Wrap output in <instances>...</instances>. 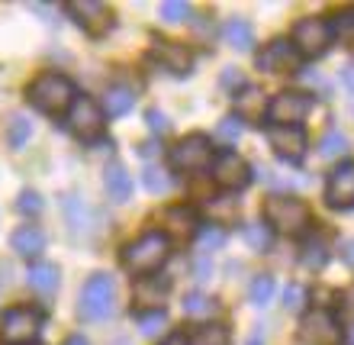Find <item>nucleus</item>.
<instances>
[{"label": "nucleus", "instance_id": "nucleus-5", "mask_svg": "<svg viewBox=\"0 0 354 345\" xmlns=\"http://www.w3.org/2000/svg\"><path fill=\"white\" fill-rule=\"evenodd\" d=\"M313 107H316V97H313V94L283 91V94H274V97H270L264 113H268L270 126H303V120L313 113Z\"/></svg>", "mask_w": 354, "mask_h": 345}, {"label": "nucleus", "instance_id": "nucleus-16", "mask_svg": "<svg viewBox=\"0 0 354 345\" xmlns=\"http://www.w3.org/2000/svg\"><path fill=\"white\" fill-rule=\"evenodd\" d=\"M151 58L158 62L171 75H190L194 71V55L184 42H171V39H155L151 42Z\"/></svg>", "mask_w": 354, "mask_h": 345}, {"label": "nucleus", "instance_id": "nucleus-20", "mask_svg": "<svg viewBox=\"0 0 354 345\" xmlns=\"http://www.w3.org/2000/svg\"><path fill=\"white\" fill-rule=\"evenodd\" d=\"M171 290V281L168 278H151V274H145V278L136 284V303L139 307H151V310H158V303L165 300V294Z\"/></svg>", "mask_w": 354, "mask_h": 345}, {"label": "nucleus", "instance_id": "nucleus-48", "mask_svg": "<svg viewBox=\"0 0 354 345\" xmlns=\"http://www.w3.org/2000/svg\"><path fill=\"white\" fill-rule=\"evenodd\" d=\"M161 345H190V342H187V336H180V333H174V336H168V339H165V342H161Z\"/></svg>", "mask_w": 354, "mask_h": 345}, {"label": "nucleus", "instance_id": "nucleus-9", "mask_svg": "<svg viewBox=\"0 0 354 345\" xmlns=\"http://www.w3.org/2000/svg\"><path fill=\"white\" fill-rule=\"evenodd\" d=\"M42 333V317L29 307H13L0 319V342L7 345H26Z\"/></svg>", "mask_w": 354, "mask_h": 345}, {"label": "nucleus", "instance_id": "nucleus-45", "mask_svg": "<svg viewBox=\"0 0 354 345\" xmlns=\"http://www.w3.org/2000/svg\"><path fill=\"white\" fill-rule=\"evenodd\" d=\"M342 85H345L348 91L354 94V62H351V65H345V68H342Z\"/></svg>", "mask_w": 354, "mask_h": 345}, {"label": "nucleus", "instance_id": "nucleus-32", "mask_svg": "<svg viewBox=\"0 0 354 345\" xmlns=\"http://www.w3.org/2000/svg\"><path fill=\"white\" fill-rule=\"evenodd\" d=\"M209 220L213 223H232L235 213H239V200L235 197H219V200H209Z\"/></svg>", "mask_w": 354, "mask_h": 345}, {"label": "nucleus", "instance_id": "nucleus-12", "mask_svg": "<svg viewBox=\"0 0 354 345\" xmlns=\"http://www.w3.org/2000/svg\"><path fill=\"white\" fill-rule=\"evenodd\" d=\"M68 13H71L77 26L93 39L106 36L113 29V23H116V19H113V10L106 7V3H100V0H71V3H68Z\"/></svg>", "mask_w": 354, "mask_h": 345}, {"label": "nucleus", "instance_id": "nucleus-47", "mask_svg": "<svg viewBox=\"0 0 354 345\" xmlns=\"http://www.w3.org/2000/svg\"><path fill=\"white\" fill-rule=\"evenodd\" d=\"M196 278H209V261L206 258L196 261Z\"/></svg>", "mask_w": 354, "mask_h": 345}, {"label": "nucleus", "instance_id": "nucleus-46", "mask_svg": "<svg viewBox=\"0 0 354 345\" xmlns=\"http://www.w3.org/2000/svg\"><path fill=\"white\" fill-rule=\"evenodd\" d=\"M342 258H345L348 265L354 268V239H348V242H345V249H342Z\"/></svg>", "mask_w": 354, "mask_h": 345}, {"label": "nucleus", "instance_id": "nucleus-6", "mask_svg": "<svg viewBox=\"0 0 354 345\" xmlns=\"http://www.w3.org/2000/svg\"><path fill=\"white\" fill-rule=\"evenodd\" d=\"M290 42L297 46V52L303 58H319V55H326V52H328V46L335 42V36H332L328 19L306 17V19H299L297 26H293V36H290Z\"/></svg>", "mask_w": 354, "mask_h": 345}, {"label": "nucleus", "instance_id": "nucleus-28", "mask_svg": "<svg viewBox=\"0 0 354 345\" xmlns=\"http://www.w3.org/2000/svg\"><path fill=\"white\" fill-rule=\"evenodd\" d=\"M132 103H136V94L129 87H110L106 97H103V113L106 116H122V113L132 110Z\"/></svg>", "mask_w": 354, "mask_h": 345}, {"label": "nucleus", "instance_id": "nucleus-21", "mask_svg": "<svg viewBox=\"0 0 354 345\" xmlns=\"http://www.w3.org/2000/svg\"><path fill=\"white\" fill-rule=\"evenodd\" d=\"M29 288L39 290V294H55L58 290V268L52 261H36L29 265Z\"/></svg>", "mask_w": 354, "mask_h": 345}, {"label": "nucleus", "instance_id": "nucleus-50", "mask_svg": "<svg viewBox=\"0 0 354 345\" xmlns=\"http://www.w3.org/2000/svg\"><path fill=\"white\" fill-rule=\"evenodd\" d=\"M348 342H351V345H354V329H351V339H348Z\"/></svg>", "mask_w": 354, "mask_h": 345}, {"label": "nucleus", "instance_id": "nucleus-33", "mask_svg": "<svg viewBox=\"0 0 354 345\" xmlns=\"http://www.w3.org/2000/svg\"><path fill=\"white\" fill-rule=\"evenodd\" d=\"M136 323H139V333L142 336H158L161 329L168 326V317L165 310H149V313H136Z\"/></svg>", "mask_w": 354, "mask_h": 345}, {"label": "nucleus", "instance_id": "nucleus-30", "mask_svg": "<svg viewBox=\"0 0 354 345\" xmlns=\"http://www.w3.org/2000/svg\"><path fill=\"white\" fill-rule=\"evenodd\" d=\"M348 149H351V145H348V136H345V132H338V130H328L326 136L319 139V155H322V159H328V161L348 155Z\"/></svg>", "mask_w": 354, "mask_h": 345}, {"label": "nucleus", "instance_id": "nucleus-13", "mask_svg": "<svg viewBox=\"0 0 354 345\" xmlns=\"http://www.w3.org/2000/svg\"><path fill=\"white\" fill-rule=\"evenodd\" d=\"M299 65H303V55L290 39H274L258 52V68L268 75H293L299 71Z\"/></svg>", "mask_w": 354, "mask_h": 345}, {"label": "nucleus", "instance_id": "nucleus-8", "mask_svg": "<svg viewBox=\"0 0 354 345\" xmlns=\"http://www.w3.org/2000/svg\"><path fill=\"white\" fill-rule=\"evenodd\" d=\"M213 159H216V155H213V142H209V136H200V132L184 136V139L171 149V168L184 171V175L203 171Z\"/></svg>", "mask_w": 354, "mask_h": 345}, {"label": "nucleus", "instance_id": "nucleus-11", "mask_svg": "<svg viewBox=\"0 0 354 345\" xmlns=\"http://www.w3.org/2000/svg\"><path fill=\"white\" fill-rule=\"evenodd\" d=\"M303 345H342V323L332 310H313L299 319Z\"/></svg>", "mask_w": 354, "mask_h": 345}, {"label": "nucleus", "instance_id": "nucleus-44", "mask_svg": "<svg viewBox=\"0 0 354 345\" xmlns=\"http://www.w3.org/2000/svg\"><path fill=\"white\" fill-rule=\"evenodd\" d=\"M245 345H268V336H264V329L254 326L252 333H248V339H245Z\"/></svg>", "mask_w": 354, "mask_h": 345}, {"label": "nucleus", "instance_id": "nucleus-1", "mask_svg": "<svg viewBox=\"0 0 354 345\" xmlns=\"http://www.w3.org/2000/svg\"><path fill=\"white\" fill-rule=\"evenodd\" d=\"M26 97L39 113L58 116V113L71 110V103L77 100V87L71 78L58 75V71H46V75H39L36 81L26 87Z\"/></svg>", "mask_w": 354, "mask_h": 345}, {"label": "nucleus", "instance_id": "nucleus-34", "mask_svg": "<svg viewBox=\"0 0 354 345\" xmlns=\"http://www.w3.org/2000/svg\"><path fill=\"white\" fill-rule=\"evenodd\" d=\"M245 132V120H239V116H225V120H219V126H216V136L225 142V145H235V142L242 139Z\"/></svg>", "mask_w": 354, "mask_h": 345}, {"label": "nucleus", "instance_id": "nucleus-7", "mask_svg": "<svg viewBox=\"0 0 354 345\" xmlns=\"http://www.w3.org/2000/svg\"><path fill=\"white\" fill-rule=\"evenodd\" d=\"M68 126H71V132H75L77 139L97 142L106 132V113L91 97H77L71 103V110H68Z\"/></svg>", "mask_w": 354, "mask_h": 345}, {"label": "nucleus", "instance_id": "nucleus-40", "mask_svg": "<svg viewBox=\"0 0 354 345\" xmlns=\"http://www.w3.org/2000/svg\"><path fill=\"white\" fill-rule=\"evenodd\" d=\"M17 210L19 213H26V216H36L39 210H42V197L36 194V191H23L17 200Z\"/></svg>", "mask_w": 354, "mask_h": 345}, {"label": "nucleus", "instance_id": "nucleus-29", "mask_svg": "<svg viewBox=\"0 0 354 345\" xmlns=\"http://www.w3.org/2000/svg\"><path fill=\"white\" fill-rule=\"evenodd\" d=\"M29 136H32V123H29L26 113H13L7 123V142L10 149H23L29 142Z\"/></svg>", "mask_w": 354, "mask_h": 345}, {"label": "nucleus", "instance_id": "nucleus-31", "mask_svg": "<svg viewBox=\"0 0 354 345\" xmlns=\"http://www.w3.org/2000/svg\"><path fill=\"white\" fill-rule=\"evenodd\" d=\"M248 300L254 307H268L274 300V278L270 274H254V281L248 284Z\"/></svg>", "mask_w": 354, "mask_h": 345}, {"label": "nucleus", "instance_id": "nucleus-15", "mask_svg": "<svg viewBox=\"0 0 354 345\" xmlns=\"http://www.w3.org/2000/svg\"><path fill=\"white\" fill-rule=\"evenodd\" d=\"M326 204L332 210H354V161H342L326 181Z\"/></svg>", "mask_w": 354, "mask_h": 345}, {"label": "nucleus", "instance_id": "nucleus-25", "mask_svg": "<svg viewBox=\"0 0 354 345\" xmlns=\"http://www.w3.org/2000/svg\"><path fill=\"white\" fill-rule=\"evenodd\" d=\"M261 110H264L261 91H254V87L245 85L242 91L235 94V116H239V120H252V116H258Z\"/></svg>", "mask_w": 354, "mask_h": 345}, {"label": "nucleus", "instance_id": "nucleus-23", "mask_svg": "<svg viewBox=\"0 0 354 345\" xmlns=\"http://www.w3.org/2000/svg\"><path fill=\"white\" fill-rule=\"evenodd\" d=\"M326 261H328L326 239H322V236H309L306 242H303V249H299V265H303V268L319 271L322 265H326Z\"/></svg>", "mask_w": 354, "mask_h": 345}, {"label": "nucleus", "instance_id": "nucleus-14", "mask_svg": "<svg viewBox=\"0 0 354 345\" xmlns=\"http://www.w3.org/2000/svg\"><path fill=\"white\" fill-rule=\"evenodd\" d=\"M213 181L223 191H245L248 181H252V165L242 159V155H235L232 149L229 152H219L213 159Z\"/></svg>", "mask_w": 354, "mask_h": 345}, {"label": "nucleus", "instance_id": "nucleus-27", "mask_svg": "<svg viewBox=\"0 0 354 345\" xmlns=\"http://www.w3.org/2000/svg\"><path fill=\"white\" fill-rule=\"evenodd\" d=\"M242 239L248 249L254 252H268L270 242H274V233H270V226L261 223V220H254V223H245L242 226Z\"/></svg>", "mask_w": 354, "mask_h": 345}, {"label": "nucleus", "instance_id": "nucleus-17", "mask_svg": "<svg viewBox=\"0 0 354 345\" xmlns=\"http://www.w3.org/2000/svg\"><path fill=\"white\" fill-rule=\"evenodd\" d=\"M161 233L165 236H174V239H190V236L200 233V216L190 210V206L177 204V206H168L165 213H161Z\"/></svg>", "mask_w": 354, "mask_h": 345}, {"label": "nucleus", "instance_id": "nucleus-26", "mask_svg": "<svg viewBox=\"0 0 354 345\" xmlns=\"http://www.w3.org/2000/svg\"><path fill=\"white\" fill-rule=\"evenodd\" d=\"M187 342L190 345H232V333H229V326H223V323H206V326L196 329Z\"/></svg>", "mask_w": 354, "mask_h": 345}, {"label": "nucleus", "instance_id": "nucleus-38", "mask_svg": "<svg viewBox=\"0 0 354 345\" xmlns=\"http://www.w3.org/2000/svg\"><path fill=\"white\" fill-rule=\"evenodd\" d=\"M332 36H338V39H351L354 36V10H345V13H338L332 23Z\"/></svg>", "mask_w": 354, "mask_h": 345}, {"label": "nucleus", "instance_id": "nucleus-10", "mask_svg": "<svg viewBox=\"0 0 354 345\" xmlns=\"http://www.w3.org/2000/svg\"><path fill=\"white\" fill-rule=\"evenodd\" d=\"M264 139L268 145L274 149V155L290 165H299V161L306 159V149H309V139L303 126H264Z\"/></svg>", "mask_w": 354, "mask_h": 345}, {"label": "nucleus", "instance_id": "nucleus-24", "mask_svg": "<svg viewBox=\"0 0 354 345\" xmlns=\"http://www.w3.org/2000/svg\"><path fill=\"white\" fill-rule=\"evenodd\" d=\"M180 307H184L187 317L194 319H209L219 310V303H216L209 294H200V290H190V294H184V300H180Z\"/></svg>", "mask_w": 354, "mask_h": 345}, {"label": "nucleus", "instance_id": "nucleus-18", "mask_svg": "<svg viewBox=\"0 0 354 345\" xmlns=\"http://www.w3.org/2000/svg\"><path fill=\"white\" fill-rule=\"evenodd\" d=\"M10 245H13V252L23 255V258H36V255H42V249H46V233H42L39 226L26 223L10 236Z\"/></svg>", "mask_w": 354, "mask_h": 345}, {"label": "nucleus", "instance_id": "nucleus-36", "mask_svg": "<svg viewBox=\"0 0 354 345\" xmlns=\"http://www.w3.org/2000/svg\"><path fill=\"white\" fill-rule=\"evenodd\" d=\"M306 307V288L303 284H287L283 288V310L287 313H299Z\"/></svg>", "mask_w": 354, "mask_h": 345}, {"label": "nucleus", "instance_id": "nucleus-49", "mask_svg": "<svg viewBox=\"0 0 354 345\" xmlns=\"http://www.w3.org/2000/svg\"><path fill=\"white\" fill-rule=\"evenodd\" d=\"M65 345H91V342H87V339L84 336H71V339H68V342Z\"/></svg>", "mask_w": 354, "mask_h": 345}, {"label": "nucleus", "instance_id": "nucleus-3", "mask_svg": "<svg viewBox=\"0 0 354 345\" xmlns=\"http://www.w3.org/2000/svg\"><path fill=\"white\" fill-rule=\"evenodd\" d=\"M168 258H171V239L165 233H158V229L139 236L136 242H129L122 249V268L132 271V274H139V278L158 271Z\"/></svg>", "mask_w": 354, "mask_h": 345}, {"label": "nucleus", "instance_id": "nucleus-37", "mask_svg": "<svg viewBox=\"0 0 354 345\" xmlns=\"http://www.w3.org/2000/svg\"><path fill=\"white\" fill-rule=\"evenodd\" d=\"M187 17H190V3H184V0H165L161 3V19L165 23H180Z\"/></svg>", "mask_w": 354, "mask_h": 345}, {"label": "nucleus", "instance_id": "nucleus-4", "mask_svg": "<svg viewBox=\"0 0 354 345\" xmlns=\"http://www.w3.org/2000/svg\"><path fill=\"white\" fill-rule=\"evenodd\" d=\"M77 313L84 319H110L116 313V281L110 274H93L91 281L81 290V303H77Z\"/></svg>", "mask_w": 354, "mask_h": 345}, {"label": "nucleus", "instance_id": "nucleus-2", "mask_svg": "<svg viewBox=\"0 0 354 345\" xmlns=\"http://www.w3.org/2000/svg\"><path fill=\"white\" fill-rule=\"evenodd\" d=\"M261 213H264V223L283 236H306L309 226H313V210H309L299 197L270 194L268 200H264Z\"/></svg>", "mask_w": 354, "mask_h": 345}, {"label": "nucleus", "instance_id": "nucleus-22", "mask_svg": "<svg viewBox=\"0 0 354 345\" xmlns=\"http://www.w3.org/2000/svg\"><path fill=\"white\" fill-rule=\"evenodd\" d=\"M223 42L225 46H232L235 52H248L254 46V29L252 23H245V19H229L223 26Z\"/></svg>", "mask_w": 354, "mask_h": 345}, {"label": "nucleus", "instance_id": "nucleus-41", "mask_svg": "<svg viewBox=\"0 0 354 345\" xmlns=\"http://www.w3.org/2000/svg\"><path fill=\"white\" fill-rule=\"evenodd\" d=\"M338 313H342V319L354 323V284L342 290V297H338Z\"/></svg>", "mask_w": 354, "mask_h": 345}, {"label": "nucleus", "instance_id": "nucleus-39", "mask_svg": "<svg viewBox=\"0 0 354 345\" xmlns=\"http://www.w3.org/2000/svg\"><path fill=\"white\" fill-rule=\"evenodd\" d=\"M225 233L219 226H209V229H200V249L203 252H213V249H223Z\"/></svg>", "mask_w": 354, "mask_h": 345}, {"label": "nucleus", "instance_id": "nucleus-42", "mask_svg": "<svg viewBox=\"0 0 354 345\" xmlns=\"http://www.w3.org/2000/svg\"><path fill=\"white\" fill-rule=\"evenodd\" d=\"M145 120H149V130L168 132V116H165L161 110H149V113H145Z\"/></svg>", "mask_w": 354, "mask_h": 345}, {"label": "nucleus", "instance_id": "nucleus-43", "mask_svg": "<svg viewBox=\"0 0 354 345\" xmlns=\"http://www.w3.org/2000/svg\"><path fill=\"white\" fill-rule=\"evenodd\" d=\"M223 87H245V78L239 68H225L223 71Z\"/></svg>", "mask_w": 354, "mask_h": 345}, {"label": "nucleus", "instance_id": "nucleus-51", "mask_svg": "<svg viewBox=\"0 0 354 345\" xmlns=\"http://www.w3.org/2000/svg\"><path fill=\"white\" fill-rule=\"evenodd\" d=\"M26 345H36V342H26Z\"/></svg>", "mask_w": 354, "mask_h": 345}, {"label": "nucleus", "instance_id": "nucleus-19", "mask_svg": "<svg viewBox=\"0 0 354 345\" xmlns=\"http://www.w3.org/2000/svg\"><path fill=\"white\" fill-rule=\"evenodd\" d=\"M103 187H106V197L113 204H126L132 197V177L122 165H106L103 171Z\"/></svg>", "mask_w": 354, "mask_h": 345}, {"label": "nucleus", "instance_id": "nucleus-35", "mask_svg": "<svg viewBox=\"0 0 354 345\" xmlns=\"http://www.w3.org/2000/svg\"><path fill=\"white\" fill-rule=\"evenodd\" d=\"M145 187H149L151 194H168L171 191V175L165 168H145Z\"/></svg>", "mask_w": 354, "mask_h": 345}]
</instances>
